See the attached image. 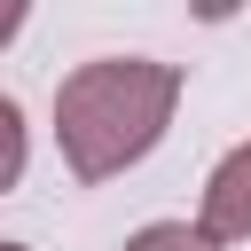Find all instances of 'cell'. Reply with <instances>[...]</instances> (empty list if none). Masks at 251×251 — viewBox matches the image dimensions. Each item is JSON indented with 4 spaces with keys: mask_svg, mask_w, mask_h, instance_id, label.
<instances>
[{
    "mask_svg": "<svg viewBox=\"0 0 251 251\" xmlns=\"http://www.w3.org/2000/svg\"><path fill=\"white\" fill-rule=\"evenodd\" d=\"M180 110V71L157 63V55H102V63H78L63 86H55V141H63V165L78 180H110L126 165H141L165 126Z\"/></svg>",
    "mask_w": 251,
    "mask_h": 251,
    "instance_id": "6da1fadb",
    "label": "cell"
},
{
    "mask_svg": "<svg viewBox=\"0 0 251 251\" xmlns=\"http://www.w3.org/2000/svg\"><path fill=\"white\" fill-rule=\"evenodd\" d=\"M196 227H204V235H220V243H251V141H235V149L212 165Z\"/></svg>",
    "mask_w": 251,
    "mask_h": 251,
    "instance_id": "7a4b0ae2",
    "label": "cell"
},
{
    "mask_svg": "<svg viewBox=\"0 0 251 251\" xmlns=\"http://www.w3.org/2000/svg\"><path fill=\"white\" fill-rule=\"evenodd\" d=\"M126 251H227L220 235H204L196 220H149V227H133L126 235Z\"/></svg>",
    "mask_w": 251,
    "mask_h": 251,
    "instance_id": "3957f363",
    "label": "cell"
},
{
    "mask_svg": "<svg viewBox=\"0 0 251 251\" xmlns=\"http://www.w3.org/2000/svg\"><path fill=\"white\" fill-rule=\"evenodd\" d=\"M24 180V110L0 94V188H16Z\"/></svg>",
    "mask_w": 251,
    "mask_h": 251,
    "instance_id": "277c9868",
    "label": "cell"
},
{
    "mask_svg": "<svg viewBox=\"0 0 251 251\" xmlns=\"http://www.w3.org/2000/svg\"><path fill=\"white\" fill-rule=\"evenodd\" d=\"M0 251H31V243H0Z\"/></svg>",
    "mask_w": 251,
    "mask_h": 251,
    "instance_id": "5b68a950",
    "label": "cell"
}]
</instances>
